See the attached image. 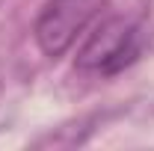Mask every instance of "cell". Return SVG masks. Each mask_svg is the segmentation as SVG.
Wrapping results in <instances>:
<instances>
[{"label":"cell","instance_id":"obj_1","mask_svg":"<svg viewBox=\"0 0 154 151\" xmlns=\"http://www.w3.org/2000/svg\"><path fill=\"white\" fill-rule=\"evenodd\" d=\"M142 54V30L131 18H104L77 51V68L101 77H113L134 65Z\"/></svg>","mask_w":154,"mask_h":151},{"label":"cell","instance_id":"obj_2","mask_svg":"<svg viewBox=\"0 0 154 151\" xmlns=\"http://www.w3.org/2000/svg\"><path fill=\"white\" fill-rule=\"evenodd\" d=\"M101 0H48L36 18V42L48 57H62L92 24Z\"/></svg>","mask_w":154,"mask_h":151}]
</instances>
